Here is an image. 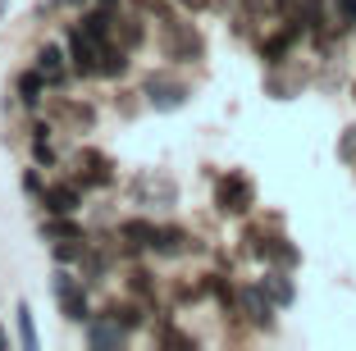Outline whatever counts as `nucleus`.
Listing matches in <instances>:
<instances>
[{
  "instance_id": "obj_1",
  "label": "nucleus",
  "mask_w": 356,
  "mask_h": 351,
  "mask_svg": "<svg viewBox=\"0 0 356 351\" xmlns=\"http://www.w3.org/2000/svg\"><path fill=\"white\" fill-rule=\"evenodd\" d=\"M215 206L224 210V215H247V210L256 206V187L247 174H224L220 187H215Z\"/></svg>"
},
{
  "instance_id": "obj_2",
  "label": "nucleus",
  "mask_w": 356,
  "mask_h": 351,
  "mask_svg": "<svg viewBox=\"0 0 356 351\" xmlns=\"http://www.w3.org/2000/svg\"><path fill=\"white\" fill-rule=\"evenodd\" d=\"M101 37H92L87 28L69 32V60H74V73H101Z\"/></svg>"
},
{
  "instance_id": "obj_3",
  "label": "nucleus",
  "mask_w": 356,
  "mask_h": 351,
  "mask_svg": "<svg viewBox=\"0 0 356 351\" xmlns=\"http://www.w3.org/2000/svg\"><path fill=\"white\" fill-rule=\"evenodd\" d=\"M165 55L169 60H201V37L192 32V23L165 19Z\"/></svg>"
},
{
  "instance_id": "obj_4",
  "label": "nucleus",
  "mask_w": 356,
  "mask_h": 351,
  "mask_svg": "<svg viewBox=\"0 0 356 351\" xmlns=\"http://www.w3.org/2000/svg\"><path fill=\"white\" fill-rule=\"evenodd\" d=\"M55 292H60V306H64V320H74V324H83L87 320V297H83V288L74 283V274H55Z\"/></svg>"
},
{
  "instance_id": "obj_5",
  "label": "nucleus",
  "mask_w": 356,
  "mask_h": 351,
  "mask_svg": "<svg viewBox=\"0 0 356 351\" xmlns=\"http://www.w3.org/2000/svg\"><path fill=\"white\" fill-rule=\"evenodd\" d=\"M147 96H151V105H156V110H178V105L188 101V87H183V83H169L165 73H151V78H147Z\"/></svg>"
},
{
  "instance_id": "obj_6",
  "label": "nucleus",
  "mask_w": 356,
  "mask_h": 351,
  "mask_svg": "<svg viewBox=\"0 0 356 351\" xmlns=\"http://www.w3.org/2000/svg\"><path fill=\"white\" fill-rule=\"evenodd\" d=\"M133 197H137V201H160V206H174L178 192H174V183H169L165 174H142V178L133 183Z\"/></svg>"
},
{
  "instance_id": "obj_7",
  "label": "nucleus",
  "mask_w": 356,
  "mask_h": 351,
  "mask_svg": "<svg viewBox=\"0 0 356 351\" xmlns=\"http://www.w3.org/2000/svg\"><path fill=\"white\" fill-rule=\"evenodd\" d=\"M87 338H92V347H101V351H119V347H124V324H119L115 315L92 320V324H87Z\"/></svg>"
},
{
  "instance_id": "obj_8",
  "label": "nucleus",
  "mask_w": 356,
  "mask_h": 351,
  "mask_svg": "<svg viewBox=\"0 0 356 351\" xmlns=\"http://www.w3.org/2000/svg\"><path fill=\"white\" fill-rule=\"evenodd\" d=\"M119 238H124L128 251H156V238H160V228L147 224V219H128L124 228H119Z\"/></svg>"
},
{
  "instance_id": "obj_9",
  "label": "nucleus",
  "mask_w": 356,
  "mask_h": 351,
  "mask_svg": "<svg viewBox=\"0 0 356 351\" xmlns=\"http://www.w3.org/2000/svg\"><path fill=\"white\" fill-rule=\"evenodd\" d=\"M42 206L51 210V215H74L78 206H83V197H78V187L74 183H55L42 192Z\"/></svg>"
},
{
  "instance_id": "obj_10",
  "label": "nucleus",
  "mask_w": 356,
  "mask_h": 351,
  "mask_svg": "<svg viewBox=\"0 0 356 351\" xmlns=\"http://www.w3.org/2000/svg\"><path fill=\"white\" fill-rule=\"evenodd\" d=\"M242 306H247V315H252L261 329H270V324H274V301H270V292H265V288H247V292H242Z\"/></svg>"
},
{
  "instance_id": "obj_11",
  "label": "nucleus",
  "mask_w": 356,
  "mask_h": 351,
  "mask_svg": "<svg viewBox=\"0 0 356 351\" xmlns=\"http://www.w3.org/2000/svg\"><path fill=\"white\" fill-rule=\"evenodd\" d=\"M78 169H83V183L87 187L110 183V160H105V155H96V151H83V155H78Z\"/></svg>"
},
{
  "instance_id": "obj_12",
  "label": "nucleus",
  "mask_w": 356,
  "mask_h": 351,
  "mask_svg": "<svg viewBox=\"0 0 356 351\" xmlns=\"http://www.w3.org/2000/svg\"><path fill=\"white\" fill-rule=\"evenodd\" d=\"M261 288L270 292L274 306H293V297H297V292H293V279H288V274H279V269H274V274H265Z\"/></svg>"
},
{
  "instance_id": "obj_13",
  "label": "nucleus",
  "mask_w": 356,
  "mask_h": 351,
  "mask_svg": "<svg viewBox=\"0 0 356 351\" xmlns=\"http://www.w3.org/2000/svg\"><path fill=\"white\" fill-rule=\"evenodd\" d=\"M293 19L302 23L306 32H320V28H325V0H302Z\"/></svg>"
},
{
  "instance_id": "obj_14",
  "label": "nucleus",
  "mask_w": 356,
  "mask_h": 351,
  "mask_svg": "<svg viewBox=\"0 0 356 351\" xmlns=\"http://www.w3.org/2000/svg\"><path fill=\"white\" fill-rule=\"evenodd\" d=\"M37 69H42L51 83H60L64 78V51L60 46H42V51H37Z\"/></svg>"
},
{
  "instance_id": "obj_15",
  "label": "nucleus",
  "mask_w": 356,
  "mask_h": 351,
  "mask_svg": "<svg viewBox=\"0 0 356 351\" xmlns=\"http://www.w3.org/2000/svg\"><path fill=\"white\" fill-rule=\"evenodd\" d=\"M192 242H188V233L183 228H160V238H156V251L160 256H183Z\"/></svg>"
},
{
  "instance_id": "obj_16",
  "label": "nucleus",
  "mask_w": 356,
  "mask_h": 351,
  "mask_svg": "<svg viewBox=\"0 0 356 351\" xmlns=\"http://www.w3.org/2000/svg\"><path fill=\"white\" fill-rule=\"evenodd\" d=\"M46 83H51V78H46L42 69H37V73H23V78H19V96H23L28 105H37V101H42V87H46Z\"/></svg>"
},
{
  "instance_id": "obj_17",
  "label": "nucleus",
  "mask_w": 356,
  "mask_h": 351,
  "mask_svg": "<svg viewBox=\"0 0 356 351\" xmlns=\"http://www.w3.org/2000/svg\"><path fill=\"white\" fill-rule=\"evenodd\" d=\"M42 233H46V238H55V242H64V238H83V228H78V224H69L64 215H55L51 224L42 228Z\"/></svg>"
},
{
  "instance_id": "obj_18",
  "label": "nucleus",
  "mask_w": 356,
  "mask_h": 351,
  "mask_svg": "<svg viewBox=\"0 0 356 351\" xmlns=\"http://www.w3.org/2000/svg\"><path fill=\"white\" fill-rule=\"evenodd\" d=\"M124 69H128V55L115 51V46H101V73L115 78V73H124Z\"/></svg>"
},
{
  "instance_id": "obj_19",
  "label": "nucleus",
  "mask_w": 356,
  "mask_h": 351,
  "mask_svg": "<svg viewBox=\"0 0 356 351\" xmlns=\"http://www.w3.org/2000/svg\"><path fill=\"white\" fill-rule=\"evenodd\" d=\"M19 342H23L28 351L42 347V342H37V329H32V310H28V306H19Z\"/></svg>"
},
{
  "instance_id": "obj_20",
  "label": "nucleus",
  "mask_w": 356,
  "mask_h": 351,
  "mask_svg": "<svg viewBox=\"0 0 356 351\" xmlns=\"http://www.w3.org/2000/svg\"><path fill=\"white\" fill-rule=\"evenodd\" d=\"M83 28L92 32V37H101V42H105V37H110V10H96V14H87V19H83Z\"/></svg>"
},
{
  "instance_id": "obj_21",
  "label": "nucleus",
  "mask_w": 356,
  "mask_h": 351,
  "mask_svg": "<svg viewBox=\"0 0 356 351\" xmlns=\"http://www.w3.org/2000/svg\"><path fill=\"white\" fill-rule=\"evenodd\" d=\"M110 315H115V320L124 324V329H133V324H142V315H137L133 306H110Z\"/></svg>"
},
{
  "instance_id": "obj_22",
  "label": "nucleus",
  "mask_w": 356,
  "mask_h": 351,
  "mask_svg": "<svg viewBox=\"0 0 356 351\" xmlns=\"http://www.w3.org/2000/svg\"><path fill=\"white\" fill-rule=\"evenodd\" d=\"M32 151H37V165H55V151H51V142H42V137H37V146H32Z\"/></svg>"
},
{
  "instance_id": "obj_23",
  "label": "nucleus",
  "mask_w": 356,
  "mask_h": 351,
  "mask_svg": "<svg viewBox=\"0 0 356 351\" xmlns=\"http://www.w3.org/2000/svg\"><path fill=\"white\" fill-rule=\"evenodd\" d=\"M338 14H343V23H356V0H334Z\"/></svg>"
},
{
  "instance_id": "obj_24",
  "label": "nucleus",
  "mask_w": 356,
  "mask_h": 351,
  "mask_svg": "<svg viewBox=\"0 0 356 351\" xmlns=\"http://www.w3.org/2000/svg\"><path fill=\"white\" fill-rule=\"evenodd\" d=\"M169 347H192V338H183V333H165Z\"/></svg>"
},
{
  "instance_id": "obj_25",
  "label": "nucleus",
  "mask_w": 356,
  "mask_h": 351,
  "mask_svg": "<svg viewBox=\"0 0 356 351\" xmlns=\"http://www.w3.org/2000/svg\"><path fill=\"white\" fill-rule=\"evenodd\" d=\"M274 5H279V10H288V14H297V5H302V0H274Z\"/></svg>"
},
{
  "instance_id": "obj_26",
  "label": "nucleus",
  "mask_w": 356,
  "mask_h": 351,
  "mask_svg": "<svg viewBox=\"0 0 356 351\" xmlns=\"http://www.w3.org/2000/svg\"><path fill=\"white\" fill-rule=\"evenodd\" d=\"M0 14H5V0H0Z\"/></svg>"
},
{
  "instance_id": "obj_27",
  "label": "nucleus",
  "mask_w": 356,
  "mask_h": 351,
  "mask_svg": "<svg viewBox=\"0 0 356 351\" xmlns=\"http://www.w3.org/2000/svg\"><path fill=\"white\" fill-rule=\"evenodd\" d=\"M105 5H110V0H105Z\"/></svg>"
}]
</instances>
